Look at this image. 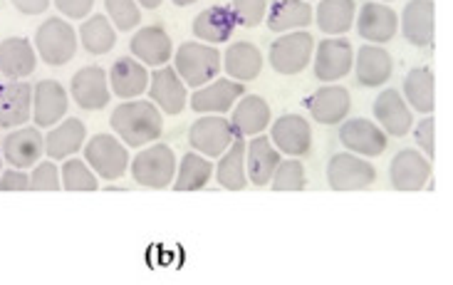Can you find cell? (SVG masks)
<instances>
[{
    "mask_svg": "<svg viewBox=\"0 0 453 285\" xmlns=\"http://www.w3.org/2000/svg\"><path fill=\"white\" fill-rule=\"evenodd\" d=\"M11 3L12 8L20 11L23 15H42L50 8L52 0H11Z\"/></svg>",
    "mask_w": 453,
    "mask_h": 285,
    "instance_id": "cell-46",
    "label": "cell"
},
{
    "mask_svg": "<svg viewBox=\"0 0 453 285\" xmlns=\"http://www.w3.org/2000/svg\"><path fill=\"white\" fill-rule=\"evenodd\" d=\"M176 154L169 144H161L154 142L149 149H142L136 154L132 164H129V172L136 184L144 186V189H166L172 186L173 176H176Z\"/></svg>",
    "mask_w": 453,
    "mask_h": 285,
    "instance_id": "cell-3",
    "label": "cell"
},
{
    "mask_svg": "<svg viewBox=\"0 0 453 285\" xmlns=\"http://www.w3.org/2000/svg\"><path fill=\"white\" fill-rule=\"evenodd\" d=\"M52 3L70 20H85L87 15L92 12V8H95V0H52Z\"/></svg>",
    "mask_w": 453,
    "mask_h": 285,
    "instance_id": "cell-44",
    "label": "cell"
},
{
    "mask_svg": "<svg viewBox=\"0 0 453 285\" xmlns=\"http://www.w3.org/2000/svg\"><path fill=\"white\" fill-rule=\"evenodd\" d=\"M377 3H392V0H377Z\"/></svg>",
    "mask_w": 453,
    "mask_h": 285,
    "instance_id": "cell-49",
    "label": "cell"
},
{
    "mask_svg": "<svg viewBox=\"0 0 453 285\" xmlns=\"http://www.w3.org/2000/svg\"><path fill=\"white\" fill-rule=\"evenodd\" d=\"M233 139V127L223 114H201V119H196L188 129V144L206 159H219L231 147Z\"/></svg>",
    "mask_w": 453,
    "mask_h": 285,
    "instance_id": "cell-10",
    "label": "cell"
},
{
    "mask_svg": "<svg viewBox=\"0 0 453 285\" xmlns=\"http://www.w3.org/2000/svg\"><path fill=\"white\" fill-rule=\"evenodd\" d=\"M37 52L27 37H8L0 42V74L8 80H25L35 73Z\"/></svg>",
    "mask_w": 453,
    "mask_h": 285,
    "instance_id": "cell-30",
    "label": "cell"
},
{
    "mask_svg": "<svg viewBox=\"0 0 453 285\" xmlns=\"http://www.w3.org/2000/svg\"><path fill=\"white\" fill-rule=\"evenodd\" d=\"M307 186L305 164L300 159H280L275 166L273 179H270V189L273 191H303Z\"/></svg>",
    "mask_w": 453,
    "mask_h": 285,
    "instance_id": "cell-39",
    "label": "cell"
},
{
    "mask_svg": "<svg viewBox=\"0 0 453 285\" xmlns=\"http://www.w3.org/2000/svg\"><path fill=\"white\" fill-rule=\"evenodd\" d=\"M149 67L134 58H119L110 70V92L119 99H136L147 92Z\"/></svg>",
    "mask_w": 453,
    "mask_h": 285,
    "instance_id": "cell-29",
    "label": "cell"
},
{
    "mask_svg": "<svg viewBox=\"0 0 453 285\" xmlns=\"http://www.w3.org/2000/svg\"><path fill=\"white\" fill-rule=\"evenodd\" d=\"M77 40L82 42V48L89 55H107L114 45H117V30L110 23L107 15H87L82 25H80V33Z\"/></svg>",
    "mask_w": 453,
    "mask_h": 285,
    "instance_id": "cell-37",
    "label": "cell"
},
{
    "mask_svg": "<svg viewBox=\"0 0 453 285\" xmlns=\"http://www.w3.org/2000/svg\"><path fill=\"white\" fill-rule=\"evenodd\" d=\"M434 176L431 159H426L417 149H402L389 164V181L396 191H421Z\"/></svg>",
    "mask_w": 453,
    "mask_h": 285,
    "instance_id": "cell-14",
    "label": "cell"
},
{
    "mask_svg": "<svg viewBox=\"0 0 453 285\" xmlns=\"http://www.w3.org/2000/svg\"><path fill=\"white\" fill-rule=\"evenodd\" d=\"M307 3H310V0H307Z\"/></svg>",
    "mask_w": 453,
    "mask_h": 285,
    "instance_id": "cell-51",
    "label": "cell"
},
{
    "mask_svg": "<svg viewBox=\"0 0 453 285\" xmlns=\"http://www.w3.org/2000/svg\"><path fill=\"white\" fill-rule=\"evenodd\" d=\"M228 122L233 127V135L241 139L263 135L268 129V124L273 122L268 99H263L260 95H243L233 104Z\"/></svg>",
    "mask_w": 453,
    "mask_h": 285,
    "instance_id": "cell-22",
    "label": "cell"
},
{
    "mask_svg": "<svg viewBox=\"0 0 453 285\" xmlns=\"http://www.w3.org/2000/svg\"><path fill=\"white\" fill-rule=\"evenodd\" d=\"M149 99L161 110V114H181L188 104V92H186L184 80L176 74L172 65L154 67L149 77Z\"/></svg>",
    "mask_w": 453,
    "mask_h": 285,
    "instance_id": "cell-13",
    "label": "cell"
},
{
    "mask_svg": "<svg viewBox=\"0 0 453 285\" xmlns=\"http://www.w3.org/2000/svg\"><path fill=\"white\" fill-rule=\"evenodd\" d=\"M377 181V169L352 151L334 154L327 164V184L332 191H365Z\"/></svg>",
    "mask_w": 453,
    "mask_h": 285,
    "instance_id": "cell-8",
    "label": "cell"
},
{
    "mask_svg": "<svg viewBox=\"0 0 453 285\" xmlns=\"http://www.w3.org/2000/svg\"><path fill=\"white\" fill-rule=\"evenodd\" d=\"M340 142L344 151H352L365 159H377L389 147V136L380 124L357 117V119H344L340 127Z\"/></svg>",
    "mask_w": 453,
    "mask_h": 285,
    "instance_id": "cell-9",
    "label": "cell"
},
{
    "mask_svg": "<svg viewBox=\"0 0 453 285\" xmlns=\"http://www.w3.org/2000/svg\"><path fill=\"white\" fill-rule=\"evenodd\" d=\"M129 50L147 67H164L173 58L172 35L161 27V25H147L142 30H136V35L129 42Z\"/></svg>",
    "mask_w": 453,
    "mask_h": 285,
    "instance_id": "cell-23",
    "label": "cell"
},
{
    "mask_svg": "<svg viewBox=\"0 0 453 285\" xmlns=\"http://www.w3.org/2000/svg\"><path fill=\"white\" fill-rule=\"evenodd\" d=\"M270 142L285 157H307L312 149V127L300 114H282L270 124Z\"/></svg>",
    "mask_w": 453,
    "mask_h": 285,
    "instance_id": "cell-12",
    "label": "cell"
},
{
    "mask_svg": "<svg viewBox=\"0 0 453 285\" xmlns=\"http://www.w3.org/2000/svg\"><path fill=\"white\" fill-rule=\"evenodd\" d=\"M110 124L129 149L154 144L164 135V114L151 99H127L114 107Z\"/></svg>",
    "mask_w": 453,
    "mask_h": 285,
    "instance_id": "cell-1",
    "label": "cell"
},
{
    "mask_svg": "<svg viewBox=\"0 0 453 285\" xmlns=\"http://www.w3.org/2000/svg\"><path fill=\"white\" fill-rule=\"evenodd\" d=\"M104 8L114 30L129 33L142 23V8L136 5V0H104Z\"/></svg>",
    "mask_w": 453,
    "mask_h": 285,
    "instance_id": "cell-40",
    "label": "cell"
},
{
    "mask_svg": "<svg viewBox=\"0 0 453 285\" xmlns=\"http://www.w3.org/2000/svg\"><path fill=\"white\" fill-rule=\"evenodd\" d=\"M213 179V164L198 151H188L184 159L176 164V176H173V191H201L206 189Z\"/></svg>",
    "mask_w": 453,
    "mask_h": 285,
    "instance_id": "cell-36",
    "label": "cell"
},
{
    "mask_svg": "<svg viewBox=\"0 0 453 285\" xmlns=\"http://www.w3.org/2000/svg\"><path fill=\"white\" fill-rule=\"evenodd\" d=\"M70 95L58 80H40L33 87V122L37 129H50L67 117Z\"/></svg>",
    "mask_w": 453,
    "mask_h": 285,
    "instance_id": "cell-16",
    "label": "cell"
},
{
    "mask_svg": "<svg viewBox=\"0 0 453 285\" xmlns=\"http://www.w3.org/2000/svg\"><path fill=\"white\" fill-rule=\"evenodd\" d=\"M30 191H60V169L52 159L48 161H37L35 169L30 173Z\"/></svg>",
    "mask_w": 453,
    "mask_h": 285,
    "instance_id": "cell-42",
    "label": "cell"
},
{
    "mask_svg": "<svg viewBox=\"0 0 453 285\" xmlns=\"http://www.w3.org/2000/svg\"><path fill=\"white\" fill-rule=\"evenodd\" d=\"M173 70L184 80L186 87L209 85L211 80H216L223 70V52L216 45H206L198 40H188L173 52Z\"/></svg>",
    "mask_w": 453,
    "mask_h": 285,
    "instance_id": "cell-2",
    "label": "cell"
},
{
    "mask_svg": "<svg viewBox=\"0 0 453 285\" xmlns=\"http://www.w3.org/2000/svg\"><path fill=\"white\" fill-rule=\"evenodd\" d=\"M355 25L362 40H367L372 45H384L399 33V15L387 3L367 0L359 8V15H355Z\"/></svg>",
    "mask_w": 453,
    "mask_h": 285,
    "instance_id": "cell-11",
    "label": "cell"
},
{
    "mask_svg": "<svg viewBox=\"0 0 453 285\" xmlns=\"http://www.w3.org/2000/svg\"><path fill=\"white\" fill-rule=\"evenodd\" d=\"M70 97L87 112H99L110 104V80L107 73L97 67V65H89L77 70L70 82Z\"/></svg>",
    "mask_w": 453,
    "mask_h": 285,
    "instance_id": "cell-17",
    "label": "cell"
},
{
    "mask_svg": "<svg viewBox=\"0 0 453 285\" xmlns=\"http://www.w3.org/2000/svg\"><path fill=\"white\" fill-rule=\"evenodd\" d=\"M231 11L235 15V23L253 30L265 20L268 0H231Z\"/></svg>",
    "mask_w": 453,
    "mask_h": 285,
    "instance_id": "cell-41",
    "label": "cell"
},
{
    "mask_svg": "<svg viewBox=\"0 0 453 285\" xmlns=\"http://www.w3.org/2000/svg\"><path fill=\"white\" fill-rule=\"evenodd\" d=\"M213 176L221 189L226 191H243L248 186V173H245V139L235 136L233 144L221 157H219V164L213 169Z\"/></svg>",
    "mask_w": 453,
    "mask_h": 285,
    "instance_id": "cell-35",
    "label": "cell"
},
{
    "mask_svg": "<svg viewBox=\"0 0 453 285\" xmlns=\"http://www.w3.org/2000/svg\"><path fill=\"white\" fill-rule=\"evenodd\" d=\"M355 74L357 82L362 87H381L384 82H389V77L394 73L392 55L381 45H362L355 52Z\"/></svg>",
    "mask_w": 453,
    "mask_h": 285,
    "instance_id": "cell-27",
    "label": "cell"
},
{
    "mask_svg": "<svg viewBox=\"0 0 453 285\" xmlns=\"http://www.w3.org/2000/svg\"><path fill=\"white\" fill-rule=\"evenodd\" d=\"M87 139V127L82 119H74V117H65L62 122H58L50 135L45 136V154L48 159H70L74 157L80 149L85 147Z\"/></svg>",
    "mask_w": 453,
    "mask_h": 285,
    "instance_id": "cell-31",
    "label": "cell"
},
{
    "mask_svg": "<svg viewBox=\"0 0 453 285\" xmlns=\"http://www.w3.org/2000/svg\"><path fill=\"white\" fill-rule=\"evenodd\" d=\"M176 8H188V5H194V3H198V0H172Z\"/></svg>",
    "mask_w": 453,
    "mask_h": 285,
    "instance_id": "cell-48",
    "label": "cell"
},
{
    "mask_svg": "<svg viewBox=\"0 0 453 285\" xmlns=\"http://www.w3.org/2000/svg\"><path fill=\"white\" fill-rule=\"evenodd\" d=\"M406 104L418 114H431L436 107V77L431 67H414L404 77V95Z\"/></svg>",
    "mask_w": 453,
    "mask_h": 285,
    "instance_id": "cell-34",
    "label": "cell"
},
{
    "mask_svg": "<svg viewBox=\"0 0 453 285\" xmlns=\"http://www.w3.org/2000/svg\"><path fill=\"white\" fill-rule=\"evenodd\" d=\"M60 181L65 191H97L99 176L85 159H62Z\"/></svg>",
    "mask_w": 453,
    "mask_h": 285,
    "instance_id": "cell-38",
    "label": "cell"
},
{
    "mask_svg": "<svg viewBox=\"0 0 453 285\" xmlns=\"http://www.w3.org/2000/svg\"><path fill=\"white\" fill-rule=\"evenodd\" d=\"M411 129H414V139H417L418 149L424 151V157L434 159L436 157V122H434V117L426 114V119H421Z\"/></svg>",
    "mask_w": 453,
    "mask_h": 285,
    "instance_id": "cell-43",
    "label": "cell"
},
{
    "mask_svg": "<svg viewBox=\"0 0 453 285\" xmlns=\"http://www.w3.org/2000/svg\"><path fill=\"white\" fill-rule=\"evenodd\" d=\"M355 0H319L318 11H312V23L327 37H342L355 25Z\"/></svg>",
    "mask_w": 453,
    "mask_h": 285,
    "instance_id": "cell-33",
    "label": "cell"
},
{
    "mask_svg": "<svg viewBox=\"0 0 453 285\" xmlns=\"http://www.w3.org/2000/svg\"><path fill=\"white\" fill-rule=\"evenodd\" d=\"M372 112H374L377 124L387 132V136H406L414 127L411 107L406 104L402 92H396V89H384L380 97L374 99Z\"/></svg>",
    "mask_w": 453,
    "mask_h": 285,
    "instance_id": "cell-24",
    "label": "cell"
},
{
    "mask_svg": "<svg viewBox=\"0 0 453 285\" xmlns=\"http://www.w3.org/2000/svg\"><path fill=\"white\" fill-rule=\"evenodd\" d=\"M235 15H233L231 5H211L206 11H201L194 18V37L206 42V45H223L228 42L235 33Z\"/></svg>",
    "mask_w": 453,
    "mask_h": 285,
    "instance_id": "cell-26",
    "label": "cell"
},
{
    "mask_svg": "<svg viewBox=\"0 0 453 285\" xmlns=\"http://www.w3.org/2000/svg\"><path fill=\"white\" fill-rule=\"evenodd\" d=\"M161 3L164 0H136V5L139 8H147V11H157V8H161Z\"/></svg>",
    "mask_w": 453,
    "mask_h": 285,
    "instance_id": "cell-47",
    "label": "cell"
},
{
    "mask_svg": "<svg viewBox=\"0 0 453 285\" xmlns=\"http://www.w3.org/2000/svg\"><path fill=\"white\" fill-rule=\"evenodd\" d=\"M245 95L243 82H235L231 77H216L209 85L198 87L188 99V107L196 114H226L233 110V104Z\"/></svg>",
    "mask_w": 453,
    "mask_h": 285,
    "instance_id": "cell-15",
    "label": "cell"
},
{
    "mask_svg": "<svg viewBox=\"0 0 453 285\" xmlns=\"http://www.w3.org/2000/svg\"><path fill=\"white\" fill-rule=\"evenodd\" d=\"M85 161L99 179L117 181L129 169V147L114 135H95L85 142Z\"/></svg>",
    "mask_w": 453,
    "mask_h": 285,
    "instance_id": "cell-6",
    "label": "cell"
},
{
    "mask_svg": "<svg viewBox=\"0 0 453 285\" xmlns=\"http://www.w3.org/2000/svg\"><path fill=\"white\" fill-rule=\"evenodd\" d=\"M282 154L270 142V136L256 135L245 144V173L253 186H268Z\"/></svg>",
    "mask_w": 453,
    "mask_h": 285,
    "instance_id": "cell-25",
    "label": "cell"
},
{
    "mask_svg": "<svg viewBox=\"0 0 453 285\" xmlns=\"http://www.w3.org/2000/svg\"><path fill=\"white\" fill-rule=\"evenodd\" d=\"M0 166H3V157H0Z\"/></svg>",
    "mask_w": 453,
    "mask_h": 285,
    "instance_id": "cell-50",
    "label": "cell"
},
{
    "mask_svg": "<svg viewBox=\"0 0 453 285\" xmlns=\"http://www.w3.org/2000/svg\"><path fill=\"white\" fill-rule=\"evenodd\" d=\"M223 70L226 77L235 82H253L263 73V52L253 42H233L223 52Z\"/></svg>",
    "mask_w": 453,
    "mask_h": 285,
    "instance_id": "cell-32",
    "label": "cell"
},
{
    "mask_svg": "<svg viewBox=\"0 0 453 285\" xmlns=\"http://www.w3.org/2000/svg\"><path fill=\"white\" fill-rule=\"evenodd\" d=\"M30 186V176L23 169H8L0 173V191H27Z\"/></svg>",
    "mask_w": 453,
    "mask_h": 285,
    "instance_id": "cell-45",
    "label": "cell"
},
{
    "mask_svg": "<svg viewBox=\"0 0 453 285\" xmlns=\"http://www.w3.org/2000/svg\"><path fill=\"white\" fill-rule=\"evenodd\" d=\"M270 33H293L307 30L312 23V5L307 0H268L265 20Z\"/></svg>",
    "mask_w": 453,
    "mask_h": 285,
    "instance_id": "cell-28",
    "label": "cell"
},
{
    "mask_svg": "<svg viewBox=\"0 0 453 285\" xmlns=\"http://www.w3.org/2000/svg\"><path fill=\"white\" fill-rule=\"evenodd\" d=\"M33 119V85L11 80L0 87V129H18Z\"/></svg>",
    "mask_w": 453,
    "mask_h": 285,
    "instance_id": "cell-19",
    "label": "cell"
},
{
    "mask_svg": "<svg viewBox=\"0 0 453 285\" xmlns=\"http://www.w3.org/2000/svg\"><path fill=\"white\" fill-rule=\"evenodd\" d=\"M312 52H315V37L307 30H293V33H282L278 40H273L268 50V62L278 74L293 77V74L305 73L307 65L312 62Z\"/></svg>",
    "mask_w": 453,
    "mask_h": 285,
    "instance_id": "cell-5",
    "label": "cell"
},
{
    "mask_svg": "<svg viewBox=\"0 0 453 285\" xmlns=\"http://www.w3.org/2000/svg\"><path fill=\"white\" fill-rule=\"evenodd\" d=\"M77 30L62 18H50L37 27L35 33V52L37 60H42L50 67H62L73 60L77 52Z\"/></svg>",
    "mask_w": 453,
    "mask_h": 285,
    "instance_id": "cell-4",
    "label": "cell"
},
{
    "mask_svg": "<svg viewBox=\"0 0 453 285\" xmlns=\"http://www.w3.org/2000/svg\"><path fill=\"white\" fill-rule=\"evenodd\" d=\"M45 154V136L37 127H18L15 132L3 139V159L12 169H30Z\"/></svg>",
    "mask_w": 453,
    "mask_h": 285,
    "instance_id": "cell-20",
    "label": "cell"
},
{
    "mask_svg": "<svg viewBox=\"0 0 453 285\" xmlns=\"http://www.w3.org/2000/svg\"><path fill=\"white\" fill-rule=\"evenodd\" d=\"M402 35L414 48H429L436 30V5L434 0H409L402 11Z\"/></svg>",
    "mask_w": 453,
    "mask_h": 285,
    "instance_id": "cell-21",
    "label": "cell"
},
{
    "mask_svg": "<svg viewBox=\"0 0 453 285\" xmlns=\"http://www.w3.org/2000/svg\"><path fill=\"white\" fill-rule=\"evenodd\" d=\"M355 48L347 37H325L312 52V73L319 82H340L352 73Z\"/></svg>",
    "mask_w": 453,
    "mask_h": 285,
    "instance_id": "cell-7",
    "label": "cell"
},
{
    "mask_svg": "<svg viewBox=\"0 0 453 285\" xmlns=\"http://www.w3.org/2000/svg\"><path fill=\"white\" fill-rule=\"evenodd\" d=\"M310 117L318 124L325 127H334V124H342L347 119V114L352 110V97L347 92V87L330 82V85H322L310 99H305Z\"/></svg>",
    "mask_w": 453,
    "mask_h": 285,
    "instance_id": "cell-18",
    "label": "cell"
}]
</instances>
